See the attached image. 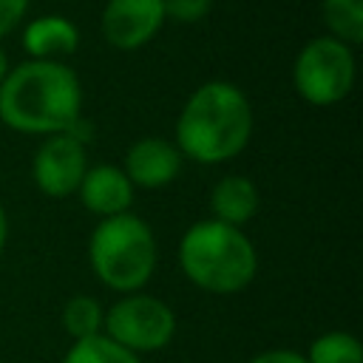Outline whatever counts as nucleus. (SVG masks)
Here are the masks:
<instances>
[{"mask_svg":"<svg viewBox=\"0 0 363 363\" xmlns=\"http://www.w3.org/2000/svg\"><path fill=\"white\" fill-rule=\"evenodd\" d=\"M250 363H306V357L295 349H267V352L255 354Z\"/></svg>","mask_w":363,"mask_h":363,"instance_id":"nucleus-19","label":"nucleus"},{"mask_svg":"<svg viewBox=\"0 0 363 363\" xmlns=\"http://www.w3.org/2000/svg\"><path fill=\"white\" fill-rule=\"evenodd\" d=\"M252 136V108L244 91L227 79H210L199 85L179 119L176 147L182 156L199 164H221L235 159Z\"/></svg>","mask_w":363,"mask_h":363,"instance_id":"nucleus-2","label":"nucleus"},{"mask_svg":"<svg viewBox=\"0 0 363 363\" xmlns=\"http://www.w3.org/2000/svg\"><path fill=\"white\" fill-rule=\"evenodd\" d=\"M88 170V153L85 139L74 130L45 136V142L37 147L31 162V176L40 193L48 199H65L77 193L82 176Z\"/></svg>","mask_w":363,"mask_h":363,"instance_id":"nucleus-7","label":"nucleus"},{"mask_svg":"<svg viewBox=\"0 0 363 363\" xmlns=\"http://www.w3.org/2000/svg\"><path fill=\"white\" fill-rule=\"evenodd\" d=\"M102 320H105V309L91 295H77L62 306V329L74 340L102 335Z\"/></svg>","mask_w":363,"mask_h":363,"instance_id":"nucleus-15","label":"nucleus"},{"mask_svg":"<svg viewBox=\"0 0 363 363\" xmlns=\"http://www.w3.org/2000/svg\"><path fill=\"white\" fill-rule=\"evenodd\" d=\"M156 238L145 218L136 213H119L99 218L88 241V258L94 275L113 292H139L156 269Z\"/></svg>","mask_w":363,"mask_h":363,"instance_id":"nucleus-4","label":"nucleus"},{"mask_svg":"<svg viewBox=\"0 0 363 363\" xmlns=\"http://www.w3.org/2000/svg\"><path fill=\"white\" fill-rule=\"evenodd\" d=\"M6 235H9V218H6V210L0 204V250L6 247Z\"/></svg>","mask_w":363,"mask_h":363,"instance_id":"nucleus-20","label":"nucleus"},{"mask_svg":"<svg viewBox=\"0 0 363 363\" xmlns=\"http://www.w3.org/2000/svg\"><path fill=\"white\" fill-rule=\"evenodd\" d=\"M306 363H363V343L343 329L318 335L306 349Z\"/></svg>","mask_w":363,"mask_h":363,"instance_id":"nucleus-14","label":"nucleus"},{"mask_svg":"<svg viewBox=\"0 0 363 363\" xmlns=\"http://www.w3.org/2000/svg\"><path fill=\"white\" fill-rule=\"evenodd\" d=\"M28 11V0H0V40L11 34Z\"/></svg>","mask_w":363,"mask_h":363,"instance_id":"nucleus-18","label":"nucleus"},{"mask_svg":"<svg viewBox=\"0 0 363 363\" xmlns=\"http://www.w3.org/2000/svg\"><path fill=\"white\" fill-rule=\"evenodd\" d=\"M258 187L255 182H250L247 176H224L216 182L213 193H210V210L213 218L230 227H244L247 221H252V216L258 213Z\"/></svg>","mask_w":363,"mask_h":363,"instance_id":"nucleus-12","label":"nucleus"},{"mask_svg":"<svg viewBox=\"0 0 363 363\" xmlns=\"http://www.w3.org/2000/svg\"><path fill=\"white\" fill-rule=\"evenodd\" d=\"M179 267L193 286L213 295H235L252 284L258 252L244 230L204 218L190 224L182 235Z\"/></svg>","mask_w":363,"mask_h":363,"instance_id":"nucleus-3","label":"nucleus"},{"mask_svg":"<svg viewBox=\"0 0 363 363\" xmlns=\"http://www.w3.org/2000/svg\"><path fill=\"white\" fill-rule=\"evenodd\" d=\"M62 363H142V360H139V354L122 349L111 337L94 335L85 340H74V346L68 349Z\"/></svg>","mask_w":363,"mask_h":363,"instance_id":"nucleus-16","label":"nucleus"},{"mask_svg":"<svg viewBox=\"0 0 363 363\" xmlns=\"http://www.w3.org/2000/svg\"><path fill=\"white\" fill-rule=\"evenodd\" d=\"M122 170H125V176L130 179L133 187L159 190V187L170 184L179 176L182 153L170 139L145 136V139H139L128 147Z\"/></svg>","mask_w":363,"mask_h":363,"instance_id":"nucleus-9","label":"nucleus"},{"mask_svg":"<svg viewBox=\"0 0 363 363\" xmlns=\"http://www.w3.org/2000/svg\"><path fill=\"white\" fill-rule=\"evenodd\" d=\"M164 26V0H108L102 11V37L119 51L147 45Z\"/></svg>","mask_w":363,"mask_h":363,"instance_id":"nucleus-8","label":"nucleus"},{"mask_svg":"<svg viewBox=\"0 0 363 363\" xmlns=\"http://www.w3.org/2000/svg\"><path fill=\"white\" fill-rule=\"evenodd\" d=\"M0 119L28 136L68 133L82 122V85L77 71L54 60H26L0 82Z\"/></svg>","mask_w":363,"mask_h":363,"instance_id":"nucleus-1","label":"nucleus"},{"mask_svg":"<svg viewBox=\"0 0 363 363\" xmlns=\"http://www.w3.org/2000/svg\"><path fill=\"white\" fill-rule=\"evenodd\" d=\"M102 335L133 354L159 352L176 335V312L162 298L130 292L105 312Z\"/></svg>","mask_w":363,"mask_h":363,"instance_id":"nucleus-6","label":"nucleus"},{"mask_svg":"<svg viewBox=\"0 0 363 363\" xmlns=\"http://www.w3.org/2000/svg\"><path fill=\"white\" fill-rule=\"evenodd\" d=\"M292 82L303 102L315 108L337 105L354 85V51L335 37H315L295 57Z\"/></svg>","mask_w":363,"mask_h":363,"instance_id":"nucleus-5","label":"nucleus"},{"mask_svg":"<svg viewBox=\"0 0 363 363\" xmlns=\"http://www.w3.org/2000/svg\"><path fill=\"white\" fill-rule=\"evenodd\" d=\"M6 74H9V57H6V51L0 48V82L6 79Z\"/></svg>","mask_w":363,"mask_h":363,"instance_id":"nucleus-21","label":"nucleus"},{"mask_svg":"<svg viewBox=\"0 0 363 363\" xmlns=\"http://www.w3.org/2000/svg\"><path fill=\"white\" fill-rule=\"evenodd\" d=\"M320 17L329 37L346 43L349 48L363 43V0H323Z\"/></svg>","mask_w":363,"mask_h":363,"instance_id":"nucleus-13","label":"nucleus"},{"mask_svg":"<svg viewBox=\"0 0 363 363\" xmlns=\"http://www.w3.org/2000/svg\"><path fill=\"white\" fill-rule=\"evenodd\" d=\"M23 48L31 60H54L71 57L79 48V28L60 14H43L23 26Z\"/></svg>","mask_w":363,"mask_h":363,"instance_id":"nucleus-11","label":"nucleus"},{"mask_svg":"<svg viewBox=\"0 0 363 363\" xmlns=\"http://www.w3.org/2000/svg\"><path fill=\"white\" fill-rule=\"evenodd\" d=\"M213 0H164V20L173 23H199L210 14Z\"/></svg>","mask_w":363,"mask_h":363,"instance_id":"nucleus-17","label":"nucleus"},{"mask_svg":"<svg viewBox=\"0 0 363 363\" xmlns=\"http://www.w3.org/2000/svg\"><path fill=\"white\" fill-rule=\"evenodd\" d=\"M133 184L130 179L125 176L122 167L116 164H94L85 170L79 187H77V196L82 201L85 210H91L94 216L99 218H111V216H119V213H128L130 204H133Z\"/></svg>","mask_w":363,"mask_h":363,"instance_id":"nucleus-10","label":"nucleus"}]
</instances>
